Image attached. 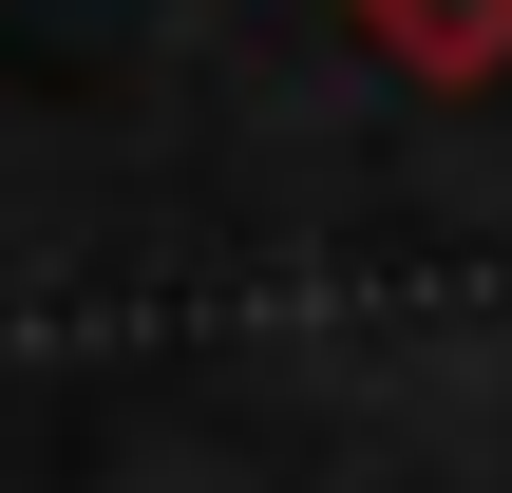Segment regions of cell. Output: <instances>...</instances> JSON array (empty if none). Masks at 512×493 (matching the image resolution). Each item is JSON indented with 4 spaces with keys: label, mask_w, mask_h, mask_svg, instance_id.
Here are the masks:
<instances>
[{
    "label": "cell",
    "mask_w": 512,
    "mask_h": 493,
    "mask_svg": "<svg viewBox=\"0 0 512 493\" xmlns=\"http://www.w3.org/2000/svg\"><path fill=\"white\" fill-rule=\"evenodd\" d=\"M361 38H380L399 76H494L512 57V0H361Z\"/></svg>",
    "instance_id": "1"
}]
</instances>
